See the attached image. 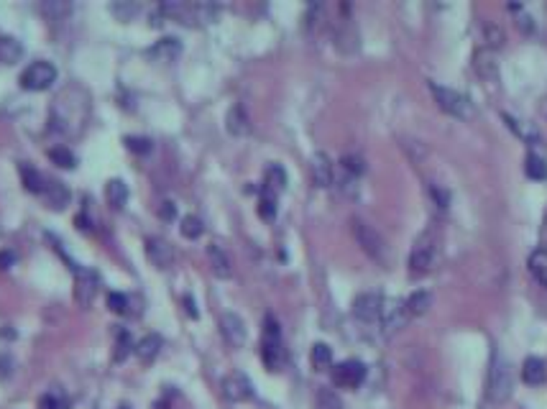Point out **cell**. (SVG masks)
<instances>
[{"mask_svg":"<svg viewBox=\"0 0 547 409\" xmlns=\"http://www.w3.org/2000/svg\"><path fill=\"white\" fill-rule=\"evenodd\" d=\"M429 89H432L437 105L445 113H450V115H455L460 120H471L476 115V105L471 103V97H466L458 89H450L445 85H437V82H429Z\"/></svg>","mask_w":547,"mask_h":409,"instance_id":"5b68a950","label":"cell"},{"mask_svg":"<svg viewBox=\"0 0 547 409\" xmlns=\"http://www.w3.org/2000/svg\"><path fill=\"white\" fill-rule=\"evenodd\" d=\"M522 379H525V384H530V387H540V384H545L547 381V366L542 358L537 356H530L522 364Z\"/></svg>","mask_w":547,"mask_h":409,"instance_id":"ac0fdd59","label":"cell"},{"mask_svg":"<svg viewBox=\"0 0 547 409\" xmlns=\"http://www.w3.org/2000/svg\"><path fill=\"white\" fill-rule=\"evenodd\" d=\"M343 164V169L350 174V177H358V174H363V169H366V164H363L361 157H355V154H348V157L341 159Z\"/></svg>","mask_w":547,"mask_h":409,"instance_id":"74e56055","label":"cell"},{"mask_svg":"<svg viewBox=\"0 0 547 409\" xmlns=\"http://www.w3.org/2000/svg\"><path fill=\"white\" fill-rule=\"evenodd\" d=\"M312 179H315V185L318 187H330L333 185V162L327 154L318 151L315 157H312Z\"/></svg>","mask_w":547,"mask_h":409,"instance_id":"e0dca14e","label":"cell"},{"mask_svg":"<svg viewBox=\"0 0 547 409\" xmlns=\"http://www.w3.org/2000/svg\"><path fill=\"white\" fill-rule=\"evenodd\" d=\"M381 333L386 338H392L394 333H399L402 327H407L409 322V313L404 299H384V307H381Z\"/></svg>","mask_w":547,"mask_h":409,"instance_id":"9c48e42d","label":"cell"},{"mask_svg":"<svg viewBox=\"0 0 547 409\" xmlns=\"http://www.w3.org/2000/svg\"><path fill=\"white\" fill-rule=\"evenodd\" d=\"M174 213H177V210H174V202H169V200L162 202V208H159V215H162L164 220H171V217H174Z\"/></svg>","mask_w":547,"mask_h":409,"instance_id":"ee69618b","label":"cell"},{"mask_svg":"<svg viewBox=\"0 0 547 409\" xmlns=\"http://www.w3.org/2000/svg\"><path fill=\"white\" fill-rule=\"evenodd\" d=\"M511 389H514V373H511L509 361L502 356H494V364L488 371V399L496 404L506 402L511 396Z\"/></svg>","mask_w":547,"mask_h":409,"instance_id":"8992f818","label":"cell"},{"mask_svg":"<svg viewBox=\"0 0 547 409\" xmlns=\"http://www.w3.org/2000/svg\"><path fill=\"white\" fill-rule=\"evenodd\" d=\"M259 215L264 217V220H271V217L276 215V194L269 192V189H264L259 197Z\"/></svg>","mask_w":547,"mask_h":409,"instance_id":"d590c367","label":"cell"},{"mask_svg":"<svg viewBox=\"0 0 547 409\" xmlns=\"http://www.w3.org/2000/svg\"><path fill=\"white\" fill-rule=\"evenodd\" d=\"M519 26L527 31H532V18H530V15H522V18H519Z\"/></svg>","mask_w":547,"mask_h":409,"instance_id":"7dc6e473","label":"cell"},{"mask_svg":"<svg viewBox=\"0 0 547 409\" xmlns=\"http://www.w3.org/2000/svg\"><path fill=\"white\" fill-rule=\"evenodd\" d=\"M527 266H530V274L534 276V282L547 287V248H537V251L530 253Z\"/></svg>","mask_w":547,"mask_h":409,"instance_id":"cb8c5ba5","label":"cell"},{"mask_svg":"<svg viewBox=\"0 0 547 409\" xmlns=\"http://www.w3.org/2000/svg\"><path fill=\"white\" fill-rule=\"evenodd\" d=\"M97 287H100V279L92 268H74V302L82 307H90L92 299L97 294Z\"/></svg>","mask_w":547,"mask_h":409,"instance_id":"30bf717a","label":"cell"},{"mask_svg":"<svg viewBox=\"0 0 547 409\" xmlns=\"http://www.w3.org/2000/svg\"><path fill=\"white\" fill-rule=\"evenodd\" d=\"M504 120H506V126H509L511 131H514V134H517L525 143H537V141H540V134H537V128H534L532 123H525V120L511 118L509 113H504Z\"/></svg>","mask_w":547,"mask_h":409,"instance_id":"4316f807","label":"cell"},{"mask_svg":"<svg viewBox=\"0 0 547 409\" xmlns=\"http://www.w3.org/2000/svg\"><path fill=\"white\" fill-rule=\"evenodd\" d=\"M440 261V236L435 228H427L425 233H420V238L414 241L412 253H409V271L414 276L429 274Z\"/></svg>","mask_w":547,"mask_h":409,"instance_id":"7a4b0ae2","label":"cell"},{"mask_svg":"<svg viewBox=\"0 0 547 409\" xmlns=\"http://www.w3.org/2000/svg\"><path fill=\"white\" fill-rule=\"evenodd\" d=\"M404 305H407L409 317H420V315L427 313L429 305H432V294H429L427 289H417L404 299Z\"/></svg>","mask_w":547,"mask_h":409,"instance_id":"d4e9b609","label":"cell"},{"mask_svg":"<svg viewBox=\"0 0 547 409\" xmlns=\"http://www.w3.org/2000/svg\"><path fill=\"white\" fill-rule=\"evenodd\" d=\"M542 241H545V245H547V217H545V225H542Z\"/></svg>","mask_w":547,"mask_h":409,"instance_id":"681fc988","label":"cell"},{"mask_svg":"<svg viewBox=\"0 0 547 409\" xmlns=\"http://www.w3.org/2000/svg\"><path fill=\"white\" fill-rule=\"evenodd\" d=\"M225 126L233 136H246L251 131V120H248V113H246L243 105H233L225 115Z\"/></svg>","mask_w":547,"mask_h":409,"instance_id":"ffe728a7","label":"cell"},{"mask_svg":"<svg viewBox=\"0 0 547 409\" xmlns=\"http://www.w3.org/2000/svg\"><path fill=\"white\" fill-rule=\"evenodd\" d=\"M15 256L10 251H0V268H10L13 266Z\"/></svg>","mask_w":547,"mask_h":409,"instance_id":"f6af8a7d","label":"cell"},{"mask_svg":"<svg viewBox=\"0 0 547 409\" xmlns=\"http://www.w3.org/2000/svg\"><path fill=\"white\" fill-rule=\"evenodd\" d=\"M350 228H353V236H355V241H358V245H361L363 251L369 253L371 259H376V261L384 259V251H386L384 238H381V233H378L374 225L363 223V220L353 217Z\"/></svg>","mask_w":547,"mask_h":409,"instance_id":"ba28073f","label":"cell"},{"mask_svg":"<svg viewBox=\"0 0 547 409\" xmlns=\"http://www.w3.org/2000/svg\"><path fill=\"white\" fill-rule=\"evenodd\" d=\"M179 231H182V236L190 241L194 238H200L202 231H205V225H202V220L197 215H185L182 217V225H179Z\"/></svg>","mask_w":547,"mask_h":409,"instance_id":"e575fe53","label":"cell"},{"mask_svg":"<svg viewBox=\"0 0 547 409\" xmlns=\"http://www.w3.org/2000/svg\"><path fill=\"white\" fill-rule=\"evenodd\" d=\"M105 197H108V205L111 208H123L128 200V185L123 179H111L108 185H105Z\"/></svg>","mask_w":547,"mask_h":409,"instance_id":"484cf974","label":"cell"},{"mask_svg":"<svg viewBox=\"0 0 547 409\" xmlns=\"http://www.w3.org/2000/svg\"><path fill=\"white\" fill-rule=\"evenodd\" d=\"M164 340H162V335H146V338H141L138 343H136V356L141 358V364H151V361H156V356H159V350H162Z\"/></svg>","mask_w":547,"mask_h":409,"instance_id":"44dd1931","label":"cell"},{"mask_svg":"<svg viewBox=\"0 0 547 409\" xmlns=\"http://www.w3.org/2000/svg\"><path fill=\"white\" fill-rule=\"evenodd\" d=\"M525 171L530 179H547V162L537 154H530L525 159Z\"/></svg>","mask_w":547,"mask_h":409,"instance_id":"836d02e7","label":"cell"},{"mask_svg":"<svg viewBox=\"0 0 547 409\" xmlns=\"http://www.w3.org/2000/svg\"><path fill=\"white\" fill-rule=\"evenodd\" d=\"M18 171H21V179H23V185H26V189L34 194H41L44 192V187H46V179L38 174L31 164H21L18 166Z\"/></svg>","mask_w":547,"mask_h":409,"instance_id":"83f0119b","label":"cell"},{"mask_svg":"<svg viewBox=\"0 0 547 409\" xmlns=\"http://www.w3.org/2000/svg\"><path fill=\"white\" fill-rule=\"evenodd\" d=\"M185 305H187V313L192 315V317H197V310H194V302H192V297H185Z\"/></svg>","mask_w":547,"mask_h":409,"instance_id":"c3c4849f","label":"cell"},{"mask_svg":"<svg viewBox=\"0 0 547 409\" xmlns=\"http://www.w3.org/2000/svg\"><path fill=\"white\" fill-rule=\"evenodd\" d=\"M38 409H67V402H64L59 394L49 392V394H44L38 399Z\"/></svg>","mask_w":547,"mask_h":409,"instance_id":"60d3db41","label":"cell"},{"mask_svg":"<svg viewBox=\"0 0 547 409\" xmlns=\"http://www.w3.org/2000/svg\"><path fill=\"white\" fill-rule=\"evenodd\" d=\"M483 38H486V46L488 49H499V46H504V41H506V34H504L502 26H496L494 21H486L483 23Z\"/></svg>","mask_w":547,"mask_h":409,"instance_id":"1f68e13d","label":"cell"},{"mask_svg":"<svg viewBox=\"0 0 547 409\" xmlns=\"http://www.w3.org/2000/svg\"><path fill=\"white\" fill-rule=\"evenodd\" d=\"M312 366L318 371H325V368L333 366V348L327 343H315L312 345Z\"/></svg>","mask_w":547,"mask_h":409,"instance_id":"4dcf8cb0","label":"cell"},{"mask_svg":"<svg viewBox=\"0 0 547 409\" xmlns=\"http://www.w3.org/2000/svg\"><path fill=\"white\" fill-rule=\"evenodd\" d=\"M146 256L156 268H169L171 264H174V248H171L169 241H164V238H148Z\"/></svg>","mask_w":547,"mask_h":409,"instance_id":"9a60e30c","label":"cell"},{"mask_svg":"<svg viewBox=\"0 0 547 409\" xmlns=\"http://www.w3.org/2000/svg\"><path fill=\"white\" fill-rule=\"evenodd\" d=\"M108 307H111L115 315H126L128 313V297L126 294H120V292H113V294H108Z\"/></svg>","mask_w":547,"mask_h":409,"instance_id":"ab89813d","label":"cell"},{"mask_svg":"<svg viewBox=\"0 0 547 409\" xmlns=\"http://www.w3.org/2000/svg\"><path fill=\"white\" fill-rule=\"evenodd\" d=\"M207 259H210V266H213L215 274L220 276V279H228L233 268H230V259L222 245H218V243L207 245Z\"/></svg>","mask_w":547,"mask_h":409,"instance_id":"603a6c76","label":"cell"},{"mask_svg":"<svg viewBox=\"0 0 547 409\" xmlns=\"http://www.w3.org/2000/svg\"><path fill=\"white\" fill-rule=\"evenodd\" d=\"M128 353H131V335L126 333V330H120L118 335H115V353H113V361L115 364H120V361H126Z\"/></svg>","mask_w":547,"mask_h":409,"instance_id":"8d00e7d4","label":"cell"},{"mask_svg":"<svg viewBox=\"0 0 547 409\" xmlns=\"http://www.w3.org/2000/svg\"><path fill=\"white\" fill-rule=\"evenodd\" d=\"M287 187V171L281 169L279 164H271V166H267V174H264V189H269V192H279V189H284Z\"/></svg>","mask_w":547,"mask_h":409,"instance_id":"f1b7e54d","label":"cell"},{"mask_svg":"<svg viewBox=\"0 0 547 409\" xmlns=\"http://www.w3.org/2000/svg\"><path fill=\"white\" fill-rule=\"evenodd\" d=\"M366 379V366L361 361H343V364L333 366V384L341 389H358Z\"/></svg>","mask_w":547,"mask_h":409,"instance_id":"8fae6325","label":"cell"},{"mask_svg":"<svg viewBox=\"0 0 547 409\" xmlns=\"http://www.w3.org/2000/svg\"><path fill=\"white\" fill-rule=\"evenodd\" d=\"M474 67L483 80H496L499 77V59H496L494 49H488V46L478 49L474 54Z\"/></svg>","mask_w":547,"mask_h":409,"instance_id":"2e32d148","label":"cell"},{"mask_svg":"<svg viewBox=\"0 0 547 409\" xmlns=\"http://www.w3.org/2000/svg\"><path fill=\"white\" fill-rule=\"evenodd\" d=\"M21 54H23V46L13 36H0V62L3 64H15V62L21 59Z\"/></svg>","mask_w":547,"mask_h":409,"instance_id":"f546056e","label":"cell"},{"mask_svg":"<svg viewBox=\"0 0 547 409\" xmlns=\"http://www.w3.org/2000/svg\"><path fill=\"white\" fill-rule=\"evenodd\" d=\"M220 333H222V338L233 345V348H243L246 338H248V333H246V322L241 320L236 313L222 315L220 317Z\"/></svg>","mask_w":547,"mask_h":409,"instance_id":"5bb4252c","label":"cell"},{"mask_svg":"<svg viewBox=\"0 0 547 409\" xmlns=\"http://www.w3.org/2000/svg\"><path fill=\"white\" fill-rule=\"evenodd\" d=\"M261 361L267 366L269 371H279L284 361H287V353H284V343H281V327L276 322L274 315L264 317V340H261Z\"/></svg>","mask_w":547,"mask_h":409,"instance_id":"277c9868","label":"cell"},{"mask_svg":"<svg viewBox=\"0 0 547 409\" xmlns=\"http://www.w3.org/2000/svg\"><path fill=\"white\" fill-rule=\"evenodd\" d=\"M320 409H343V404L330 392H320Z\"/></svg>","mask_w":547,"mask_h":409,"instance_id":"7bdbcfd3","label":"cell"},{"mask_svg":"<svg viewBox=\"0 0 547 409\" xmlns=\"http://www.w3.org/2000/svg\"><path fill=\"white\" fill-rule=\"evenodd\" d=\"M90 113V97L85 89L67 87L52 105V128L64 136H74L85 126Z\"/></svg>","mask_w":547,"mask_h":409,"instance_id":"6da1fadb","label":"cell"},{"mask_svg":"<svg viewBox=\"0 0 547 409\" xmlns=\"http://www.w3.org/2000/svg\"><path fill=\"white\" fill-rule=\"evenodd\" d=\"M57 82V69H54L52 62H34L29 67L23 69L21 75V85L31 92H41V89H49Z\"/></svg>","mask_w":547,"mask_h":409,"instance_id":"52a82bcc","label":"cell"},{"mask_svg":"<svg viewBox=\"0 0 547 409\" xmlns=\"http://www.w3.org/2000/svg\"><path fill=\"white\" fill-rule=\"evenodd\" d=\"M159 13L187 26H205L218 18V8L213 3H164L159 6Z\"/></svg>","mask_w":547,"mask_h":409,"instance_id":"3957f363","label":"cell"},{"mask_svg":"<svg viewBox=\"0 0 547 409\" xmlns=\"http://www.w3.org/2000/svg\"><path fill=\"white\" fill-rule=\"evenodd\" d=\"M74 223H77V228H80V231H90V220L85 215H77V220H74Z\"/></svg>","mask_w":547,"mask_h":409,"instance_id":"bcb514c9","label":"cell"},{"mask_svg":"<svg viewBox=\"0 0 547 409\" xmlns=\"http://www.w3.org/2000/svg\"><path fill=\"white\" fill-rule=\"evenodd\" d=\"M49 159L57 166H62V169H74L77 166V157H74L67 146H54V149H49Z\"/></svg>","mask_w":547,"mask_h":409,"instance_id":"d6a6232c","label":"cell"},{"mask_svg":"<svg viewBox=\"0 0 547 409\" xmlns=\"http://www.w3.org/2000/svg\"><path fill=\"white\" fill-rule=\"evenodd\" d=\"M44 200H46V205L52 210H64L69 205V189L62 182H46V187H44Z\"/></svg>","mask_w":547,"mask_h":409,"instance_id":"7402d4cb","label":"cell"},{"mask_svg":"<svg viewBox=\"0 0 547 409\" xmlns=\"http://www.w3.org/2000/svg\"><path fill=\"white\" fill-rule=\"evenodd\" d=\"M429 194L435 197L437 208H448V202H450V192H448V189H443V187H437V185H429Z\"/></svg>","mask_w":547,"mask_h":409,"instance_id":"b9f144b4","label":"cell"},{"mask_svg":"<svg viewBox=\"0 0 547 409\" xmlns=\"http://www.w3.org/2000/svg\"><path fill=\"white\" fill-rule=\"evenodd\" d=\"M126 146L134 154H148L151 151V141L143 138V136H126Z\"/></svg>","mask_w":547,"mask_h":409,"instance_id":"f35d334b","label":"cell"},{"mask_svg":"<svg viewBox=\"0 0 547 409\" xmlns=\"http://www.w3.org/2000/svg\"><path fill=\"white\" fill-rule=\"evenodd\" d=\"M220 389H222V396L228 402H248L253 396V384L246 373H230V376H225Z\"/></svg>","mask_w":547,"mask_h":409,"instance_id":"7c38bea8","label":"cell"},{"mask_svg":"<svg viewBox=\"0 0 547 409\" xmlns=\"http://www.w3.org/2000/svg\"><path fill=\"white\" fill-rule=\"evenodd\" d=\"M118 409H131V407H126V404H123V407H118Z\"/></svg>","mask_w":547,"mask_h":409,"instance_id":"f907efd6","label":"cell"},{"mask_svg":"<svg viewBox=\"0 0 547 409\" xmlns=\"http://www.w3.org/2000/svg\"><path fill=\"white\" fill-rule=\"evenodd\" d=\"M179 52H182L179 38L166 36V38H162V41H156V44L148 49V57H151V59H156V62H171V59H177Z\"/></svg>","mask_w":547,"mask_h":409,"instance_id":"d6986e66","label":"cell"},{"mask_svg":"<svg viewBox=\"0 0 547 409\" xmlns=\"http://www.w3.org/2000/svg\"><path fill=\"white\" fill-rule=\"evenodd\" d=\"M381 307H384V297L376 292H366L361 297H355L353 315L361 322H376L381 317Z\"/></svg>","mask_w":547,"mask_h":409,"instance_id":"4fadbf2b","label":"cell"}]
</instances>
